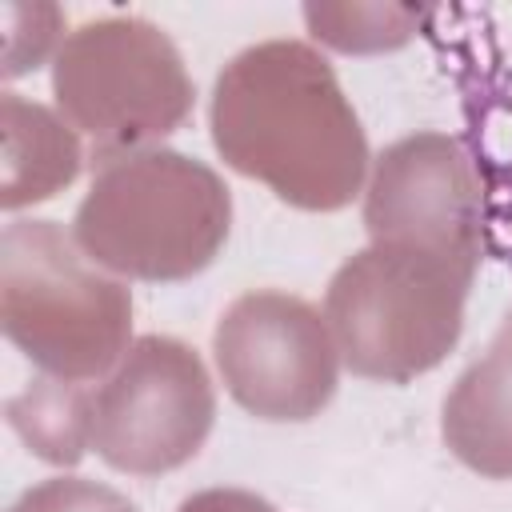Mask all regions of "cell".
I'll return each mask as SVG.
<instances>
[{
    "label": "cell",
    "instance_id": "1",
    "mask_svg": "<svg viewBox=\"0 0 512 512\" xmlns=\"http://www.w3.org/2000/svg\"><path fill=\"white\" fill-rule=\"evenodd\" d=\"M220 160L304 212L348 208L372 152L336 68L304 40H260L236 52L208 100Z\"/></svg>",
    "mask_w": 512,
    "mask_h": 512
},
{
    "label": "cell",
    "instance_id": "2",
    "mask_svg": "<svg viewBox=\"0 0 512 512\" xmlns=\"http://www.w3.org/2000/svg\"><path fill=\"white\" fill-rule=\"evenodd\" d=\"M228 232V184L216 168L176 148H148L104 164L72 220V236L96 268L148 284L204 272Z\"/></svg>",
    "mask_w": 512,
    "mask_h": 512
},
{
    "label": "cell",
    "instance_id": "3",
    "mask_svg": "<svg viewBox=\"0 0 512 512\" xmlns=\"http://www.w3.org/2000/svg\"><path fill=\"white\" fill-rule=\"evenodd\" d=\"M0 328L44 376L104 380L132 348V292L56 220H12L0 232Z\"/></svg>",
    "mask_w": 512,
    "mask_h": 512
},
{
    "label": "cell",
    "instance_id": "4",
    "mask_svg": "<svg viewBox=\"0 0 512 512\" xmlns=\"http://www.w3.org/2000/svg\"><path fill=\"white\" fill-rule=\"evenodd\" d=\"M476 272L464 260L408 244L352 252L324 292L340 364L376 384H408L432 372L464 332Z\"/></svg>",
    "mask_w": 512,
    "mask_h": 512
},
{
    "label": "cell",
    "instance_id": "5",
    "mask_svg": "<svg viewBox=\"0 0 512 512\" xmlns=\"http://www.w3.org/2000/svg\"><path fill=\"white\" fill-rule=\"evenodd\" d=\"M56 112L112 164L160 148L192 116V76L172 36L144 16H96L68 32L52 60Z\"/></svg>",
    "mask_w": 512,
    "mask_h": 512
},
{
    "label": "cell",
    "instance_id": "6",
    "mask_svg": "<svg viewBox=\"0 0 512 512\" xmlns=\"http://www.w3.org/2000/svg\"><path fill=\"white\" fill-rule=\"evenodd\" d=\"M216 424V384L180 336H136L92 388V448L128 476H164L188 464Z\"/></svg>",
    "mask_w": 512,
    "mask_h": 512
},
{
    "label": "cell",
    "instance_id": "7",
    "mask_svg": "<svg viewBox=\"0 0 512 512\" xmlns=\"http://www.w3.org/2000/svg\"><path fill=\"white\" fill-rule=\"evenodd\" d=\"M212 356L228 396L268 424L320 416L340 384V352L324 308L280 288L236 296L216 320Z\"/></svg>",
    "mask_w": 512,
    "mask_h": 512
},
{
    "label": "cell",
    "instance_id": "8",
    "mask_svg": "<svg viewBox=\"0 0 512 512\" xmlns=\"http://www.w3.org/2000/svg\"><path fill=\"white\" fill-rule=\"evenodd\" d=\"M368 244H408L480 268L484 180L468 148L448 132L392 140L364 180Z\"/></svg>",
    "mask_w": 512,
    "mask_h": 512
},
{
    "label": "cell",
    "instance_id": "9",
    "mask_svg": "<svg viewBox=\"0 0 512 512\" xmlns=\"http://www.w3.org/2000/svg\"><path fill=\"white\" fill-rule=\"evenodd\" d=\"M448 452L484 480H512V308L440 408Z\"/></svg>",
    "mask_w": 512,
    "mask_h": 512
},
{
    "label": "cell",
    "instance_id": "10",
    "mask_svg": "<svg viewBox=\"0 0 512 512\" xmlns=\"http://www.w3.org/2000/svg\"><path fill=\"white\" fill-rule=\"evenodd\" d=\"M0 208L20 212L64 192L84 164L80 132L48 104L20 92L0 96Z\"/></svg>",
    "mask_w": 512,
    "mask_h": 512
},
{
    "label": "cell",
    "instance_id": "11",
    "mask_svg": "<svg viewBox=\"0 0 512 512\" xmlns=\"http://www.w3.org/2000/svg\"><path fill=\"white\" fill-rule=\"evenodd\" d=\"M8 424L32 456L56 468H76L92 448V388L40 372L8 400Z\"/></svg>",
    "mask_w": 512,
    "mask_h": 512
},
{
    "label": "cell",
    "instance_id": "12",
    "mask_svg": "<svg viewBox=\"0 0 512 512\" xmlns=\"http://www.w3.org/2000/svg\"><path fill=\"white\" fill-rule=\"evenodd\" d=\"M424 16L428 12L412 4H304V24L312 40L348 56L404 48L424 24Z\"/></svg>",
    "mask_w": 512,
    "mask_h": 512
},
{
    "label": "cell",
    "instance_id": "13",
    "mask_svg": "<svg viewBox=\"0 0 512 512\" xmlns=\"http://www.w3.org/2000/svg\"><path fill=\"white\" fill-rule=\"evenodd\" d=\"M0 16H4V68H0L4 80H16V76L40 68L48 56L56 60L60 44L68 40L64 36V12L56 4L4 0Z\"/></svg>",
    "mask_w": 512,
    "mask_h": 512
},
{
    "label": "cell",
    "instance_id": "14",
    "mask_svg": "<svg viewBox=\"0 0 512 512\" xmlns=\"http://www.w3.org/2000/svg\"><path fill=\"white\" fill-rule=\"evenodd\" d=\"M12 512H140L124 492L88 480V476H48L32 488H24L12 504Z\"/></svg>",
    "mask_w": 512,
    "mask_h": 512
},
{
    "label": "cell",
    "instance_id": "15",
    "mask_svg": "<svg viewBox=\"0 0 512 512\" xmlns=\"http://www.w3.org/2000/svg\"><path fill=\"white\" fill-rule=\"evenodd\" d=\"M176 512H280V508L248 488H200L184 496Z\"/></svg>",
    "mask_w": 512,
    "mask_h": 512
}]
</instances>
